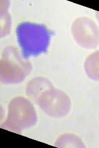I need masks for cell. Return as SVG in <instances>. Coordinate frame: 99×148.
<instances>
[{
  "mask_svg": "<svg viewBox=\"0 0 99 148\" xmlns=\"http://www.w3.org/2000/svg\"><path fill=\"white\" fill-rule=\"evenodd\" d=\"M16 34L24 58L38 56L48 49L51 34L44 25L30 22L22 23L17 27Z\"/></svg>",
  "mask_w": 99,
  "mask_h": 148,
  "instance_id": "obj_1",
  "label": "cell"
},
{
  "mask_svg": "<svg viewBox=\"0 0 99 148\" xmlns=\"http://www.w3.org/2000/svg\"><path fill=\"white\" fill-rule=\"evenodd\" d=\"M30 61L14 46L4 48L0 61V80L5 84L21 83L31 72Z\"/></svg>",
  "mask_w": 99,
  "mask_h": 148,
  "instance_id": "obj_2",
  "label": "cell"
},
{
  "mask_svg": "<svg viewBox=\"0 0 99 148\" xmlns=\"http://www.w3.org/2000/svg\"><path fill=\"white\" fill-rule=\"evenodd\" d=\"M37 121L36 111L30 101L23 96H18L9 103L7 119L1 127L20 134L23 130L35 125Z\"/></svg>",
  "mask_w": 99,
  "mask_h": 148,
  "instance_id": "obj_3",
  "label": "cell"
},
{
  "mask_svg": "<svg viewBox=\"0 0 99 148\" xmlns=\"http://www.w3.org/2000/svg\"><path fill=\"white\" fill-rule=\"evenodd\" d=\"M42 110L53 117H63L70 111L71 103L63 91L52 88L42 93L37 102Z\"/></svg>",
  "mask_w": 99,
  "mask_h": 148,
  "instance_id": "obj_4",
  "label": "cell"
},
{
  "mask_svg": "<svg viewBox=\"0 0 99 148\" xmlns=\"http://www.w3.org/2000/svg\"><path fill=\"white\" fill-rule=\"evenodd\" d=\"M71 33L76 42L84 48L93 49L99 45V29L91 18H78L72 25Z\"/></svg>",
  "mask_w": 99,
  "mask_h": 148,
  "instance_id": "obj_5",
  "label": "cell"
},
{
  "mask_svg": "<svg viewBox=\"0 0 99 148\" xmlns=\"http://www.w3.org/2000/svg\"><path fill=\"white\" fill-rule=\"evenodd\" d=\"M53 88L52 83L44 77H36L27 83L26 93L28 97L37 103L40 95L45 91Z\"/></svg>",
  "mask_w": 99,
  "mask_h": 148,
  "instance_id": "obj_6",
  "label": "cell"
},
{
  "mask_svg": "<svg viewBox=\"0 0 99 148\" xmlns=\"http://www.w3.org/2000/svg\"><path fill=\"white\" fill-rule=\"evenodd\" d=\"M84 69L89 78L99 81V51L92 53L86 58Z\"/></svg>",
  "mask_w": 99,
  "mask_h": 148,
  "instance_id": "obj_7",
  "label": "cell"
},
{
  "mask_svg": "<svg viewBox=\"0 0 99 148\" xmlns=\"http://www.w3.org/2000/svg\"><path fill=\"white\" fill-rule=\"evenodd\" d=\"M55 146L60 147H85L81 139L72 134L61 135L56 140Z\"/></svg>",
  "mask_w": 99,
  "mask_h": 148,
  "instance_id": "obj_8",
  "label": "cell"
},
{
  "mask_svg": "<svg viewBox=\"0 0 99 148\" xmlns=\"http://www.w3.org/2000/svg\"><path fill=\"white\" fill-rule=\"evenodd\" d=\"M8 1L1 5V37L8 35L11 32V20L8 12Z\"/></svg>",
  "mask_w": 99,
  "mask_h": 148,
  "instance_id": "obj_9",
  "label": "cell"
},
{
  "mask_svg": "<svg viewBox=\"0 0 99 148\" xmlns=\"http://www.w3.org/2000/svg\"><path fill=\"white\" fill-rule=\"evenodd\" d=\"M96 17H97V20H98V21L99 22V12H96Z\"/></svg>",
  "mask_w": 99,
  "mask_h": 148,
  "instance_id": "obj_10",
  "label": "cell"
}]
</instances>
